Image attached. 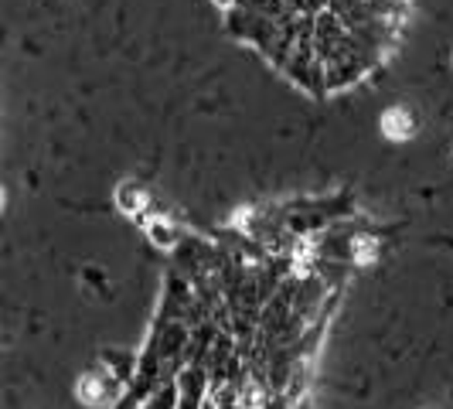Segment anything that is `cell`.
Listing matches in <instances>:
<instances>
[{
	"mask_svg": "<svg viewBox=\"0 0 453 409\" xmlns=\"http://www.w3.org/2000/svg\"><path fill=\"white\" fill-rule=\"evenodd\" d=\"M79 396H82L86 403H99V396H102V386H99V379H95V375H86V379L79 382Z\"/></svg>",
	"mask_w": 453,
	"mask_h": 409,
	"instance_id": "cell-2",
	"label": "cell"
},
{
	"mask_svg": "<svg viewBox=\"0 0 453 409\" xmlns=\"http://www.w3.org/2000/svg\"><path fill=\"white\" fill-rule=\"evenodd\" d=\"M382 126H385V137H392V140H406L413 133V119L406 109H388L382 116Z\"/></svg>",
	"mask_w": 453,
	"mask_h": 409,
	"instance_id": "cell-1",
	"label": "cell"
}]
</instances>
